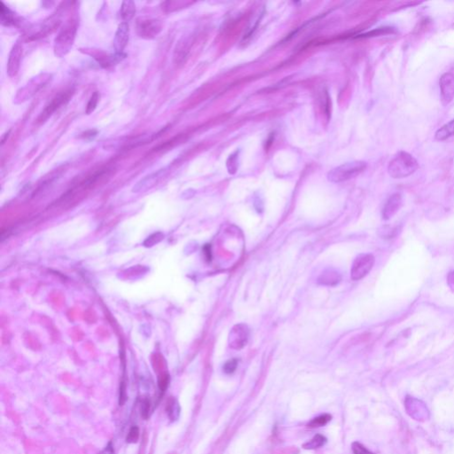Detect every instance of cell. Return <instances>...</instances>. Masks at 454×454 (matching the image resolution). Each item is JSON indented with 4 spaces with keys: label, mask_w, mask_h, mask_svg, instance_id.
Returning a JSON list of instances; mask_svg holds the SVG:
<instances>
[{
    "label": "cell",
    "mask_w": 454,
    "mask_h": 454,
    "mask_svg": "<svg viewBox=\"0 0 454 454\" xmlns=\"http://www.w3.org/2000/svg\"><path fill=\"white\" fill-rule=\"evenodd\" d=\"M139 438H140V429L136 426H133L128 433L126 441L128 443H136Z\"/></svg>",
    "instance_id": "cb8c5ba5"
},
{
    "label": "cell",
    "mask_w": 454,
    "mask_h": 454,
    "mask_svg": "<svg viewBox=\"0 0 454 454\" xmlns=\"http://www.w3.org/2000/svg\"><path fill=\"white\" fill-rule=\"evenodd\" d=\"M448 284L454 292V272H452L448 276Z\"/></svg>",
    "instance_id": "1f68e13d"
},
{
    "label": "cell",
    "mask_w": 454,
    "mask_h": 454,
    "mask_svg": "<svg viewBox=\"0 0 454 454\" xmlns=\"http://www.w3.org/2000/svg\"><path fill=\"white\" fill-rule=\"evenodd\" d=\"M249 339V329L243 324H239L234 327L229 334L230 346L235 349L240 350L245 346Z\"/></svg>",
    "instance_id": "30bf717a"
},
{
    "label": "cell",
    "mask_w": 454,
    "mask_h": 454,
    "mask_svg": "<svg viewBox=\"0 0 454 454\" xmlns=\"http://www.w3.org/2000/svg\"><path fill=\"white\" fill-rule=\"evenodd\" d=\"M331 419H332V416L330 414H327V413L322 414L318 417L314 418L313 421H311L308 423V427H311V428L322 427V426H325L326 424H328L331 421Z\"/></svg>",
    "instance_id": "44dd1931"
},
{
    "label": "cell",
    "mask_w": 454,
    "mask_h": 454,
    "mask_svg": "<svg viewBox=\"0 0 454 454\" xmlns=\"http://www.w3.org/2000/svg\"><path fill=\"white\" fill-rule=\"evenodd\" d=\"M170 383V376L168 374H162V376H159L158 378V387L161 393H164L167 390L168 386Z\"/></svg>",
    "instance_id": "603a6c76"
},
{
    "label": "cell",
    "mask_w": 454,
    "mask_h": 454,
    "mask_svg": "<svg viewBox=\"0 0 454 454\" xmlns=\"http://www.w3.org/2000/svg\"><path fill=\"white\" fill-rule=\"evenodd\" d=\"M100 454H115V451H114V447H113L112 443L108 444L107 447L102 451V453Z\"/></svg>",
    "instance_id": "f546056e"
},
{
    "label": "cell",
    "mask_w": 454,
    "mask_h": 454,
    "mask_svg": "<svg viewBox=\"0 0 454 454\" xmlns=\"http://www.w3.org/2000/svg\"><path fill=\"white\" fill-rule=\"evenodd\" d=\"M23 55V47L20 40H17L11 49L7 65L6 72L10 78H16L21 68V60Z\"/></svg>",
    "instance_id": "9c48e42d"
},
{
    "label": "cell",
    "mask_w": 454,
    "mask_h": 454,
    "mask_svg": "<svg viewBox=\"0 0 454 454\" xmlns=\"http://www.w3.org/2000/svg\"><path fill=\"white\" fill-rule=\"evenodd\" d=\"M403 199L400 193H394L388 199L382 210L383 219L389 220L397 214V211L402 207Z\"/></svg>",
    "instance_id": "5bb4252c"
},
{
    "label": "cell",
    "mask_w": 454,
    "mask_h": 454,
    "mask_svg": "<svg viewBox=\"0 0 454 454\" xmlns=\"http://www.w3.org/2000/svg\"><path fill=\"white\" fill-rule=\"evenodd\" d=\"M130 38V28L126 22H121L115 32L114 38V49L115 53L124 54L125 49L129 43Z\"/></svg>",
    "instance_id": "4fadbf2b"
},
{
    "label": "cell",
    "mask_w": 454,
    "mask_h": 454,
    "mask_svg": "<svg viewBox=\"0 0 454 454\" xmlns=\"http://www.w3.org/2000/svg\"><path fill=\"white\" fill-rule=\"evenodd\" d=\"M97 134H98V131L96 130H88V131H84L83 134H81V138L84 140H92L97 136Z\"/></svg>",
    "instance_id": "f1b7e54d"
},
{
    "label": "cell",
    "mask_w": 454,
    "mask_h": 454,
    "mask_svg": "<svg viewBox=\"0 0 454 454\" xmlns=\"http://www.w3.org/2000/svg\"><path fill=\"white\" fill-rule=\"evenodd\" d=\"M0 21L5 27L16 26L20 22L16 14L4 2L0 4Z\"/></svg>",
    "instance_id": "9a60e30c"
},
{
    "label": "cell",
    "mask_w": 454,
    "mask_h": 454,
    "mask_svg": "<svg viewBox=\"0 0 454 454\" xmlns=\"http://www.w3.org/2000/svg\"><path fill=\"white\" fill-rule=\"evenodd\" d=\"M166 412H167L168 416L170 420L172 421H176L179 417L180 413V407L178 405V402L175 398L170 399L167 402L166 406Z\"/></svg>",
    "instance_id": "d6986e66"
},
{
    "label": "cell",
    "mask_w": 454,
    "mask_h": 454,
    "mask_svg": "<svg viewBox=\"0 0 454 454\" xmlns=\"http://www.w3.org/2000/svg\"><path fill=\"white\" fill-rule=\"evenodd\" d=\"M453 136H454V119L444 125L436 132V139L439 141H446Z\"/></svg>",
    "instance_id": "ac0fdd59"
},
{
    "label": "cell",
    "mask_w": 454,
    "mask_h": 454,
    "mask_svg": "<svg viewBox=\"0 0 454 454\" xmlns=\"http://www.w3.org/2000/svg\"><path fill=\"white\" fill-rule=\"evenodd\" d=\"M11 131H12V129L8 130V131L5 132L3 135H2V138H1V146H4L5 145V142L8 140V138L10 137Z\"/></svg>",
    "instance_id": "4dcf8cb0"
},
{
    "label": "cell",
    "mask_w": 454,
    "mask_h": 454,
    "mask_svg": "<svg viewBox=\"0 0 454 454\" xmlns=\"http://www.w3.org/2000/svg\"><path fill=\"white\" fill-rule=\"evenodd\" d=\"M52 79V75L50 73H41L32 78L26 85L17 91L14 103L21 104L32 99L36 94L44 89Z\"/></svg>",
    "instance_id": "3957f363"
},
{
    "label": "cell",
    "mask_w": 454,
    "mask_h": 454,
    "mask_svg": "<svg viewBox=\"0 0 454 454\" xmlns=\"http://www.w3.org/2000/svg\"><path fill=\"white\" fill-rule=\"evenodd\" d=\"M99 92H94V94H92V96H91V98H90L88 103L86 105V110H85V114H86V115H89L94 113L95 110L97 109V106H98V103H99Z\"/></svg>",
    "instance_id": "7402d4cb"
},
{
    "label": "cell",
    "mask_w": 454,
    "mask_h": 454,
    "mask_svg": "<svg viewBox=\"0 0 454 454\" xmlns=\"http://www.w3.org/2000/svg\"><path fill=\"white\" fill-rule=\"evenodd\" d=\"M166 172H167V169L164 168V169L158 170L157 172H155L147 175L145 178H142L139 182L137 183L133 189H132V192L139 193V192H144V191H146L148 189H151L152 188H154L157 185V183L159 182V180L162 177H164V175L166 174Z\"/></svg>",
    "instance_id": "7c38bea8"
},
{
    "label": "cell",
    "mask_w": 454,
    "mask_h": 454,
    "mask_svg": "<svg viewBox=\"0 0 454 454\" xmlns=\"http://www.w3.org/2000/svg\"><path fill=\"white\" fill-rule=\"evenodd\" d=\"M162 21L157 18H140L137 20L136 32L143 39H154L162 31Z\"/></svg>",
    "instance_id": "8992f818"
},
{
    "label": "cell",
    "mask_w": 454,
    "mask_h": 454,
    "mask_svg": "<svg viewBox=\"0 0 454 454\" xmlns=\"http://www.w3.org/2000/svg\"><path fill=\"white\" fill-rule=\"evenodd\" d=\"M136 5L131 0H125L122 3L120 8V16L123 22L128 23L136 15Z\"/></svg>",
    "instance_id": "2e32d148"
},
{
    "label": "cell",
    "mask_w": 454,
    "mask_h": 454,
    "mask_svg": "<svg viewBox=\"0 0 454 454\" xmlns=\"http://www.w3.org/2000/svg\"><path fill=\"white\" fill-rule=\"evenodd\" d=\"M366 168V162L363 161H354L346 162L338 167L333 169L328 175L329 181L341 183L347 181L350 178H355Z\"/></svg>",
    "instance_id": "277c9868"
},
{
    "label": "cell",
    "mask_w": 454,
    "mask_h": 454,
    "mask_svg": "<svg viewBox=\"0 0 454 454\" xmlns=\"http://www.w3.org/2000/svg\"><path fill=\"white\" fill-rule=\"evenodd\" d=\"M162 238H163V235H162L161 233H157V234L149 236L144 242V245L146 247H151V246L155 245L156 243H158Z\"/></svg>",
    "instance_id": "484cf974"
},
{
    "label": "cell",
    "mask_w": 454,
    "mask_h": 454,
    "mask_svg": "<svg viewBox=\"0 0 454 454\" xmlns=\"http://www.w3.org/2000/svg\"><path fill=\"white\" fill-rule=\"evenodd\" d=\"M75 94V89L73 87L67 88L60 92L59 94H56L48 103H47L46 108L42 110L39 116L37 117V122L38 124H43L46 121L51 117L58 110H60L63 106L68 103L70 99H72L73 95Z\"/></svg>",
    "instance_id": "5b68a950"
},
{
    "label": "cell",
    "mask_w": 454,
    "mask_h": 454,
    "mask_svg": "<svg viewBox=\"0 0 454 454\" xmlns=\"http://www.w3.org/2000/svg\"><path fill=\"white\" fill-rule=\"evenodd\" d=\"M341 276L339 273L333 270H329L322 273L318 278V283L326 286H334L339 283Z\"/></svg>",
    "instance_id": "e0dca14e"
},
{
    "label": "cell",
    "mask_w": 454,
    "mask_h": 454,
    "mask_svg": "<svg viewBox=\"0 0 454 454\" xmlns=\"http://www.w3.org/2000/svg\"><path fill=\"white\" fill-rule=\"evenodd\" d=\"M327 438L321 435H316L313 438L303 444V447L306 450L318 449L324 446L327 443Z\"/></svg>",
    "instance_id": "ffe728a7"
},
{
    "label": "cell",
    "mask_w": 454,
    "mask_h": 454,
    "mask_svg": "<svg viewBox=\"0 0 454 454\" xmlns=\"http://www.w3.org/2000/svg\"><path fill=\"white\" fill-rule=\"evenodd\" d=\"M419 168L417 160L407 152L397 153L389 164V173L394 178L409 177L415 172Z\"/></svg>",
    "instance_id": "7a4b0ae2"
},
{
    "label": "cell",
    "mask_w": 454,
    "mask_h": 454,
    "mask_svg": "<svg viewBox=\"0 0 454 454\" xmlns=\"http://www.w3.org/2000/svg\"><path fill=\"white\" fill-rule=\"evenodd\" d=\"M375 256L371 254H362L356 258L350 271V276L353 281H360L365 278L375 265Z\"/></svg>",
    "instance_id": "ba28073f"
},
{
    "label": "cell",
    "mask_w": 454,
    "mask_h": 454,
    "mask_svg": "<svg viewBox=\"0 0 454 454\" xmlns=\"http://www.w3.org/2000/svg\"><path fill=\"white\" fill-rule=\"evenodd\" d=\"M80 51L84 52V54H87L91 57L94 58V60L99 63V66L104 68H109L115 66L126 57L125 53L124 54H118L115 52V53H109L101 49H96V48H84V49H80Z\"/></svg>",
    "instance_id": "52a82bcc"
},
{
    "label": "cell",
    "mask_w": 454,
    "mask_h": 454,
    "mask_svg": "<svg viewBox=\"0 0 454 454\" xmlns=\"http://www.w3.org/2000/svg\"><path fill=\"white\" fill-rule=\"evenodd\" d=\"M150 406H151L150 399H148L147 397L144 398V399L142 400V403H141V414H142V416L145 418V419L148 417V415H149Z\"/></svg>",
    "instance_id": "83f0119b"
},
{
    "label": "cell",
    "mask_w": 454,
    "mask_h": 454,
    "mask_svg": "<svg viewBox=\"0 0 454 454\" xmlns=\"http://www.w3.org/2000/svg\"><path fill=\"white\" fill-rule=\"evenodd\" d=\"M237 365H238V360H235V359H233V360H230L225 363L223 369H224L225 374L231 375V374L235 373L236 368H237Z\"/></svg>",
    "instance_id": "d4e9b609"
},
{
    "label": "cell",
    "mask_w": 454,
    "mask_h": 454,
    "mask_svg": "<svg viewBox=\"0 0 454 454\" xmlns=\"http://www.w3.org/2000/svg\"><path fill=\"white\" fill-rule=\"evenodd\" d=\"M204 254L206 255L207 259L210 261V259H211V250H210V246L207 245L204 247Z\"/></svg>",
    "instance_id": "d6a6232c"
},
{
    "label": "cell",
    "mask_w": 454,
    "mask_h": 454,
    "mask_svg": "<svg viewBox=\"0 0 454 454\" xmlns=\"http://www.w3.org/2000/svg\"><path fill=\"white\" fill-rule=\"evenodd\" d=\"M78 30V21L76 18H69L60 28L54 38L53 52L58 58L65 57L71 51Z\"/></svg>",
    "instance_id": "6da1fadb"
},
{
    "label": "cell",
    "mask_w": 454,
    "mask_h": 454,
    "mask_svg": "<svg viewBox=\"0 0 454 454\" xmlns=\"http://www.w3.org/2000/svg\"><path fill=\"white\" fill-rule=\"evenodd\" d=\"M441 99L444 105H448L454 99V75L445 73L441 77L440 81Z\"/></svg>",
    "instance_id": "8fae6325"
},
{
    "label": "cell",
    "mask_w": 454,
    "mask_h": 454,
    "mask_svg": "<svg viewBox=\"0 0 454 454\" xmlns=\"http://www.w3.org/2000/svg\"><path fill=\"white\" fill-rule=\"evenodd\" d=\"M352 451L354 454H375L369 450L366 449L363 444H361L359 442H355L352 444Z\"/></svg>",
    "instance_id": "4316f807"
}]
</instances>
